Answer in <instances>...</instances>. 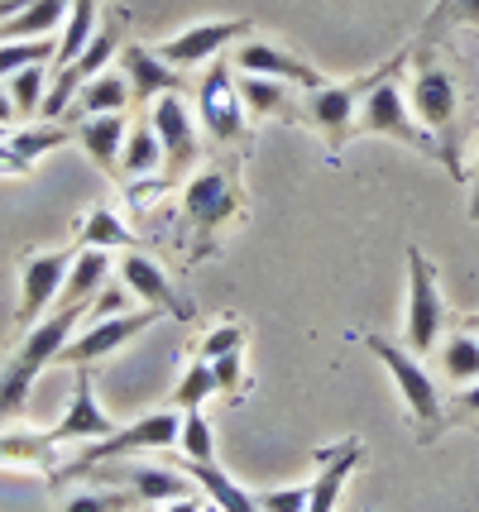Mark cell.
I'll list each match as a JSON object with an SVG mask.
<instances>
[{"label": "cell", "mask_w": 479, "mask_h": 512, "mask_svg": "<svg viewBox=\"0 0 479 512\" xmlns=\"http://www.w3.org/2000/svg\"><path fill=\"white\" fill-rule=\"evenodd\" d=\"M211 369H216V393H221V398H230V402L245 398V388H250V374H245V350L221 355Z\"/></svg>", "instance_id": "37"}, {"label": "cell", "mask_w": 479, "mask_h": 512, "mask_svg": "<svg viewBox=\"0 0 479 512\" xmlns=\"http://www.w3.org/2000/svg\"><path fill=\"white\" fill-rule=\"evenodd\" d=\"M68 20V0H29L20 15L0 24V44H15V39H44L58 24Z\"/></svg>", "instance_id": "27"}, {"label": "cell", "mask_w": 479, "mask_h": 512, "mask_svg": "<svg viewBox=\"0 0 479 512\" xmlns=\"http://www.w3.org/2000/svg\"><path fill=\"white\" fill-rule=\"evenodd\" d=\"M135 503V493H77V498H68L63 503V512H125Z\"/></svg>", "instance_id": "39"}, {"label": "cell", "mask_w": 479, "mask_h": 512, "mask_svg": "<svg viewBox=\"0 0 479 512\" xmlns=\"http://www.w3.org/2000/svg\"><path fill=\"white\" fill-rule=\"evenodd\" d=\"M77 259V245H63V249H39L29 254L20 264V307H15V326L20 335L44 321L53 312V302L63 297V283H68V268Z\"/></svg>", "instance_id": "11"}, {"label": "cell", "mask_w": 479, "mask_h": 512, "mask_svg": "<svg viewBox=\"0 0 479 512\" xmlns=\"http://www.w3.org/2000/svg\"><path fill=\"white\" fill-rule=\"evenodd\" d=\"M5 91H10V101H15L20 120H39V111H44V96H48V63L20 67V72L5 82Z\"/></svg>", "instance_id": "32"}, {"label": "cell", "mask_w": 479, "mask_h": 512, "mask_svg": "<svg viewBox=\"0 0 479 512\" xmlns=\"http://www.w3.org/2000/svg\"><path fill=\"white\" fill-rule=\"evenodd\" d=\"M115 273H120V288L130 292L135 302L159 307V312L178 316V321H192V302L173 288V278H168V268H163L159 259H149V254H139V249H125V259L115 264Z\"/></svg>", "instance_id": "14"}, {"label": "cell", "mask_w": 479, "mask_h": 512, "mask_svg": "<svg viewBox=\"0 0 479 512\" xmlns=\"http://www.w3.org/2000/svg\"><path fill=\"white\" fill-rule=\"evenodd\" d=\"M235 87H240L245 111L259 115V120H302V101H293L288 82H274V77H235Z\"/></svg>", "instance_id": "23"}, {"label": "cell", "mask_w": 479, "mask_h": 512, "mask_svg": "<svg viewBox=\"0 0 479 512\" xmlns=\"http://www.w3.org/2000/svg\"><path fill=\"white\" fill-rule=\"evenodd\" d=\"M412 77H408V106L417 115V125L432 134L436 144H441V163H446V173L456 182H465V163H460V149H456V120H460V82L456 72L436 58L432 44H422L417 53L408 58Z\"/></svg>", "instance_id": "3"}, {"label": "cell", "mask_w": 479, "mask_h": 512, "mask_svg": "<svg viewBox=\"0 0 479 512\" xmlns=\"http://www.w3.org/2000/svg\"><path fill=\"white\" fill-rule=\"evenodd\" d=\"M53 58H58V44H48V39H15V44H0V77L10 82L20 67L53 63Z\"/></svg>", "instance_id": "35"}, {"label": "cell", "mask_w": 479, "mask_h": 512, "mask_svg": "<svg viewBox=\"0 0 479 512\" xmlns=\"http://www.w3.org/2000/svg\"><path fill=\"white\" fill-rule=\"evenodd\" d=\"M15 120H20V111H15V101H10V91L0 87V125H5V130H10V125H15Z\"/></svg>", "instance_id": "43"}, {"label": "cell", "mask_w": 479, "mask_h": 512, "mask_svg": "<svg viewBox=\"0 0 479 512\" xmlns=\"http://www.w3.org/2000/svg\"><path fill=\"white\" fill-rule=\"evenodd\" d=\"M72 130L68 125H58V120H48V125H29L20 134H5L0 139V178H15V173H29L48 149H58V144H68Z\"/></svg>", "instance_id": "20"}, {"label": "cell", "mask_w": 479, "mask_h": 512, "mask_svg": "<svg viewBox=\"0 0 479 512\" xmlns=\"http://www.w3.org/2000/svg\"><path fill=\"white\" fill-rule=\"evenodd\" d=\"M92 302H58L44 321H34L29 331L20 335V345L0 359V426L20 422L24 407H29V393L44 374L48 364H58L63 345L72 340V331L82 326Z\"/></svg>", "instance_id": "1"}, {"label": "cell", "mask_w": 479, "mask_h": 512, "mask_svg": "<svg viewBox=\"0 0 479 512\" xmlns=\"http://www.w3.org/2000/svg\"><path fill=\"white\" fill-rule=\"evenodd\" d=\"M408 58L412 53H393L384 67L369 72V91H365V101H360V115H355V134H384V139H398V144H408V149L441 163V144L417 125L408 96L398 87V77L408 72Z\"/></svg>", "instance_id": "5"}, {"label": "cell", "mask_w": 479, "mask_h": 512, "mask_svg": "<svg viewBox=\"0 0 479 512\" xmlns=\"http://www.w3.org/2000/svg\"><path fill=\"white\" fill-rule=\"evenodd\" d=\"M106 479L125 484L139 503H183L197 493V484L187 479L183 469H159V465H115Z\"/></svg>", "instance_id": "19"}, {"label": "cell", "mask_w": 479, "mask_h": 512, "mask_svg": "<svg viewBox=\"0 0 479 512\" xmlns=\"http://www.w3.org/2000/svg\"><path fill=\"white\" fill-rule=\"evenodd\" d=\"M0 139H5V125H0Z\"/></svg>", "instance_id": "46"}, {"label": "cell", "mask_w": 479, "mask_h": 512, "mask_svg": "<svg viewBox=\"0 0 479 512\" xmlns=\"http://www.w3.org/2000/svg\"><path fill=\"white\" fill-rule=\"evenodd\" d=\"M58 441L48 431H24V426H10L0 431V465H29V469H44V474H58L53 469V455Z\"/></svg>", "instance_id": "24"}, {"label": "cell", "mask_w": 479, "mask_h": 512, "mask_svg": "<svg viewBox=\"0 0 479 512\" xmlns=\"http://www.w3.org/2000/svg\"><path fill=\"white\" fill-rule=\"evenodd\" d=\"M178 469H183L187 479L197 484V489L211 498V508H221V512H259V498H254L250 489H240L235 479H230L226 469L216 465V460H178Z\"/></svg>", "instance_id": "22"}, {"label": "cell", "mask_w": 479, "mask_h": 512, "mask_svg": "<svg viewBox=\"0 0 479 512\" xmlns=\"http://www.w3.org/2000/svg\"><path fill=\"white\" fill-rule=\"evenodd\" d=\"M460 326H465V331H470V335H479V312H470V316H465V321H460Z\"/></svg>", "instance_id": "45"}, {"label": "cell", "mask_w": 479, "mask_h": 512, "mask_svg": "<svg viewBox=\"0 0 479 512\" xmlns=\"http://www.w3.org/2000/svg\"><path fill=\"white\" fill-rule=\"evenodd\" d=\"M446 321H451V307H446L436 264L417 245H408V350L412 355H432L441 345Z\"/></svg>", "instance_id": "8"}, {"label": "cell", "mask_w": 479, "mask_h": 512, "mask_svg": "<svg viewBox=\"0 0 479 512\" xmlns=\"http://www.w3.org/2000/svg\"><path fill=\"white\" fill-rule=\"evenodd\" d=\"M24 5H29V0H0V24L10 20V15H20Z\"/></svg>", "instance_id": "44"}, {"label": "cell", "mask_w": 479, "mask_h": 512, "mask_svg": "<svg viewBox=\"0 0 479 512\" xmlns=\"http://www.w3.org/2000/svg\"><path fill=\"white\" fill-rule=\"evenodd\" d=\"M111 254L106 249H82L77 245V259L68 268V283H63V297L58 302H92L96 292L106 288V278H111Z\"/></svg>", "instance_id": "28"}, {"label": "cell", "mask_w": 479, "mask_h": 512, "mask_svg": "<svg viewBox=\"0 0 479 512\" xmlns=\"http://www.w3.org/2000/svg\"><path fill=\"white\" fill-rule=\"evenodd\" d=\"M77 245L82 249H135V230H125V221H115L111 211H87L77 225Z\"/></svg>", "instance_id": "31"}, {"label": "cell", "mask_w": 479, "mask_h": 512, "mask_svg": "<svg viewBox=\"0 0 479 512\" xmlns=\"http://www.w3.org/2000/svg\"><path fill=\"white\" fill-rule=\"evenodd\" d=\"M125 134H130V120L125 115H82V125L72 130V139L87 149L101 173H120V149H125Z\"/></svg>", "instance_id": "21"}, {"label": "cell", "mask_w": 479, "mask_h": 512, "mask_svg": "<svg viewBox=\"0 0 479 512\" xmlns=\"http://www.w3.org/2000/svg\"><path fill=\"white\" fill-rule=\"evenodd\" d=\"M178 436H183V412H178V407H163V412H149V417H139V422H130V426H115L106 441H92L72 465L58 469L53 479H63V484H68V479H87L92 469L111 465V460H120V455L178 446Z\"/></svg>", "instance_id": "7"}, {"label": "cell", "mask_w": 479, "mask_h": 512, "mask_svg": "<svg viewBox=\"0 0 479 512\" xmlns=\"http://www.w3.org/2000/svg\"><path fill=\"white\" fill-rule=\"evenodd\" d=\"M250 34H254L250 20H206V24L183 29V34H173V39H163L159 53H163V63H173L183 72V67H202V63H211V58H221V48L240 44V39H250Z\"/></svg>", "instance_id": "16"}, {"label": "cell", "mask_w": 479, "mask_h": 512, "mask_svg": "<svg viewBox=\"0 0 479 512\" xmlns=\"http://www.w3.org/2000/svg\"><path fill=\"white\" fill-rule=\"evenodd\" d=\"M230 350H245V331H240L235 321H226V326H211V331L197 340V355L211 359V364H216L221 355H230Z\"/></svg>", "instance_id": "38"}, {"label": "cell", "mask_w": 479, "mask_h": 512, "mask_svg": "<svg viewBox=\"0 0 479 512\" xmlns=\"http://www.w3.org/2000/svg\"><path fill=\"white\" fill-rule=\"evenodd\" d=\"M149 120H154V130H159V144H163V178L178 182L187 178L192 168H197V158H202V125H197V111L187 106L183 96H159L154 106H149Z\"/></svg>", "instance_id": "12"}, {"label": "cell", "mask_w": 479, "mask_h": 512, "mask_svg": "<svg viewBox=\"0 0 479 512\" xmlns=\"http://www.w3.org/2000/svg\"><path fill=\"white\" fill-rule=\"evenodd\" d=\"M307 493H312V484L269 489V493H254V498H259V512H307Z\"/></svg>", "instance_id": "40"}, {"label": "cell", "mask_w": 479, "mask_h": 512, "mask_svg": "<svg viewBox=\"0 0 479 512\" xmlns=\"http://www.w3.org/2000/svg\"><path fill=\"white\" fill-rule=\"evenodd\" d=\"M446 407H451V426H456V422H475V417H479V379L465 383V388H460Z\"/></svg>", "instance_id": "41"}, {"label": "cell", "mask_w": 479, "mask_h": 512, "mask_svg": "<svg viewBox=\"0 0 479 512\" xmlns=\"http://www.w3.org/2000/svg\"><path fill=\"white\" fill-rule=\"evenodd\" d=\"M451 29H479V0H436V10L422 20V44H436V34Z\"/></svg>", "instance_id": "34"}, {"label": "cell", "mask_w": 479, "mask_h": 512, "mask_svg": "<svg viewBox=\"0 0 479 512\" xmlns=\"http://www.w3.org/2000/svg\"><path fill=\"white\" fill-rule=\"evenodd\" d=\"M230 67H235V72H245V77H274V82H288V87H297V91H317L321 82H326L307 58H297L293 48L269 44V39H254V34L235 44Z\"/></svg>", "instance_id": "13"}, {"label": "cell", "mask_w": 479, "mask_h": 512, "mask_svg": "<svg viewBox=\"0 0 479 512\" xmlns=\"http://www.w3.org/2000/svg\"><path fill=\"white\" fill-rule=\"evenodd\" d=\"M120 173L125 178H159L163 173V144H159V130H154V120H139L130 125L125 134V149H120Z\"/></svg>", "instance_id": "25"}, {"label": "cell", "mask_w": 479, "mask_h": 512, "mask_svg": "<svg viewBox=\"0 0 479 512\" xmlns=\"http://www.w3.org/2000/svg\"><path fill=\"white\" fill-rule=\"evenodd\" d=\"M436 359H441V379L446 383H475L479 379V335H470L465 326L451 335H441L436 345Z\"/></svg>", "instance_id": "29"}, {"label": "cell", "mask_w": 479, "mask_h": 512, "mask_svg": "<svg viewBox=\"0 0 479 512\" xmlns=\"http://www.w3.org/2000/svg\"><path fill=\"white\" fill-rule=\"evenodd\" d=\"M92 369H77V379H72V402H68V412H63V422L58 426H48V436L58 441V446H68V441H106L115 426L106 412H101V402H96V388H92Z\"/></svg>", "instance_id": "18"}, {"label": "cell", "mask_w": 479, "mask_h": 512, "mask_svg": "<svg viewBox=\"0 0 479 512\" xmlns=\"http://www.w3.org/2000/svg\"><path fill=\"white\" fill-rule=\"evenodd\" d=\"M187 460H216V441H211V422H206L202 407L183 412V436H178Z\"/></svg>", "instance_id": "36"}, {"label": "cell", "mask_w": 479, "mask_h": 512, "mask_svg": "<svg viewBox=\"0 0 479 512\" xmlns=\"http://www.w3.org/2000/svg\"><path fill=\"white\" fill-rule=\"evenodd\" d=\"M312 460H317V479H312V493H307V512H336L350 474L365 465V446L355 436H345L336 446H321Z\"/></svg>", "instance_id": "17"}, {"label": "cell", "mask_w": 479, "mask_h": 512, "mask_svg": "<svg viewBox=\"0 0 479 512\" xmlns=\"http://www.w3.org/2000/svg\"><path fill=\"white\" fill-rule=\"evenodd\" d=\"M360 345H365L369 355L393 374V383H398V393H403V402H408V412H412V436H417L422 446H436L441 431L451 426V407H446V398H441L436 374L422 364V355H412V350H403L398 340L374 335V331L360 335Z\"/></svg>", "instance_id": "4"}, {"label": "cell", "mask_w": 479, "mask_h": 512, "mask_svg": "<svg viewBox=\"0 0 479 512\" xmlns=\"http://www.w3.org/2000/svg\"><path fill=\"white\" fill-rule=\"evenodd\" d=\"M470 206H465V216H470V221L479 225V154H475V168H470Z\"/></svg>", "instance_id": "42"}, {"label": "cell", "mask_w": 479, "mask_h": 512, "mask_svg": "<svg viewBox=\"0 0 479 512\" xmlns=\"http://www.w3.org/2000/svg\"><path fill=\"white\" fill-rule=\"evenodd\" d=\"M197 125H202V134L221 154H250V144H254L250 111L240 101L235 67L226 58H211L206 72L197 77Z\"/></svg>", "instance_id": "6"}, {"label": "cell", "mask_w": 479, "mask_h": 512, "mask_svg": "<svg viewBox=\"0 0 479 512\" xmlns=\"http://www.w3.org/2000/svg\"><path fill=\"white\" fill-rule=\"evenodd\" d=\"M240 158L245 154H226L202 163L183 187V225L192 235V264L216 254L221 245V230L235 225L245 216V187H240Z\"/></svg>", "instance_id": "2"}, {"label": "cell", "mask_w": 479, "mask_h": 512, "mask_svg": "<svg viewBox=\"0 0 479 512\" xmlns=\"http://www.w3.org/2000/svg\"><path fill=\"white\" fill-rule=\"evenodd\" d=\"M168 312L159 307H139V312H120V316H101V321H82L72 340L63 345V355L58 364H72V369H96V364H106V359L120 350V345H130L135 335H144L154 321H163Z\"/></svg>", "instance_id": "10"}, {"label": "cell", "mask_w": 479, "mask_h": 512, "mask_svg": "<svg viewBox=\"0 0 479 512\" xmlns=\"http://www.w3.org/2000/svg\"><path fill=\"white\" fill-rule=\"evenodd\" d=\"M206 398H216V369H211V359H192L187 364V374L178 379V388H173V398H168V407H178V412H192V407H206Z\"/></svg>", "instance_id": "33"}, {"label": "cell", "mask_w": 479, "mask_h": 512, "mask_svg": "<svg viewBox=\"0 0 479 512\" xmlns=\"http://www.w3.org/2000/svg\"><path fill=\"white\" fill-rule=\"evenodd\" d=\"M120 72L130 82V101L135 106H154L159 96H187V77L173 63H163L159 48H144L135 39H125L120 48Z\"/></svg>", "instance_id": "15"}, {"label": "cell", "mask_w": 479, "mask_h": 512, "mask_svg": "<svg viewBox=\"0 0 479 512\" xmlns=\"http://www.w3.org/2000/svg\"><path fill=\"white\" fill-rule=\"evenodd\" d=\"M72 106L82 115H120L130 106V82H125V72H120V67H106L101 77L82 82L77 96H72Z\"/></svg>", "instance_id": "26"}, {"label": "cell", "mask_w": 479, "mask_h": 512, "mask_svg": "<svg viewBox=\"0 0 479 512\" xmlns=\"http://www.w3.org/2000/svg\"><path fill=\"white\" fill-rule=\"evenodd\" d=\"M96 10H101V0H68V20H63V39H58V58H53L58 67H68L82 48L92 44Z\"/></svg>", "instance_id": "30"}, {"label": "cell", "mask_w": 479, "mask_h": 512, "mask_svg": "<svg viewBox=\"0 0 479 512\" xmlns=\"http://www.w3.org/2000/svg\"><path fill=\"white\" fill-rule=\"evenodd\" d=\"M365 91H369V77H355V82H321L317 91L302 96V120L321 134L331 163H341L345 144L355 139V115H360Z\"/></svg>", "instance_id": "9"}]
</instances>
